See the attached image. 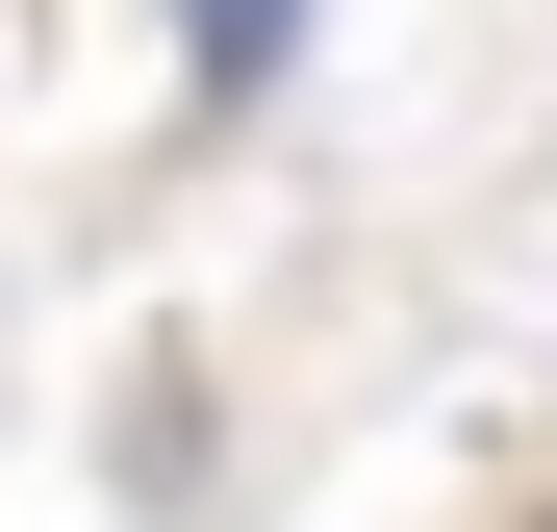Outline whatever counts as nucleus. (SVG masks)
I'll return each mask as SVG.
<instances>
[{"mask_svg": "<svg viewBox=\"0 0 557 532\" xmlns=\"http://www.w3.org/2000/svg\"><path fill=\"white\" fill-rule=\"evenodd\" d=\"M305 51V0H203V76H278Z\"/></svg>", "mask_w": 557, "mask_h": 532, "instance_id": "obj_1", "label": "nucleus"}]
</instances>
